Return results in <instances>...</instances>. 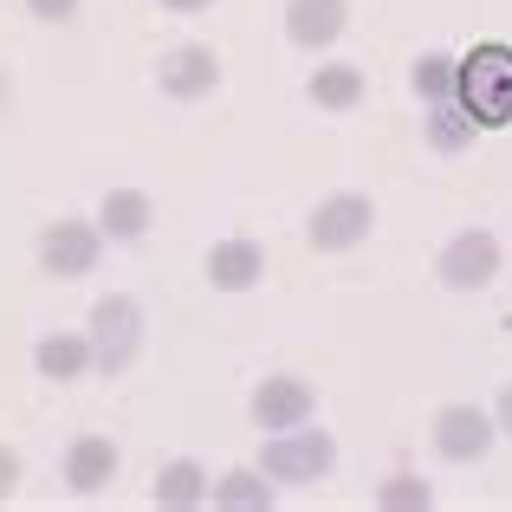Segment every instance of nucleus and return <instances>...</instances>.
Here are the masks:
<instances>
[{
	"instance_id": "10",
	"label": "nucleus",
	"mask_w": 512,
	"mask_h": 512,
	"mask_svg": "<svg viewBox=\"0 0 512 512\" xmlns=\"http://www.w3.org/2000/svg\"><path fill=\"white\" fill-rule=\"evenodd\" d=\"M201 273H208L214 292H253L266 279V247L253 234H227V240H214V247H208Z\"/></svg>"
},
{
	"instance_id": "15",
	"label": "nucleus",
	"mask_w": 512,
	"mask_h": 512,
	"mask_svg": "<svg viewBox=\"0 0 512 512\" xmlns=\"http://www.w3.org/2000/svg\"><path fill=\"white\" fill-rule=\"evenodd\" d=\"M33 370L46 376V383H78V376H91V338L85 331H52V338H39Z\"/></svg>"
},
{
	"instance_id": "2",
	"label": "nucleus",
	"mask_w": 512,
	"mask_h": 512,
	"mask_svg": "<svg viewBox=\"0 0 512 512\" xmlns=\"http://www.w3.org/2000/svg\"><path fill=\"white\" fill-rule=\"evenodd\" d=\"M331 467H338V435H331V428H312V422L279 428L260 448V474L279 480V487H318Z\"/></svg>"
},
{
	"instance_id": "14",
	"label": "nucleus",
	"mask_w": 512,
	"mask_h": 512,
	"mask_svg": "<svg viewBox=\"0 0 512 512\" xmlns=\"http://www.w3.org/2000/svg\"><path fill=\"white\" fill-rule=\"evenodd\" d=\"M363 65H344V59H331V65H312V78H305V98L318 104V111H331V117H350L363 104Z\"/></svg>"
},
{
	"instance_id": "13",
	"label": "nucleus",
	"mask_w": 512,
	"mask_h": 512,
	"mask_svg": "<svg viewBox=\"0 0 512 512\" xmlns=\"http://www.w3.org/2000/svg\"><path fill=\"white\" fill-rule=\"evenodd\" d=\"M117 480V448H111V435H78L72 448H65V487L72 493H104Z\"/></svg>"
},
{
	"instance_id": "16",
	"label": "nucleus",
	"mask_w": 512,
	"mask_h": 512,
	"mask_svg": "<svg viewBox=\"0 0 512 512\" xmlns=\"http://www.w3.org/2000/svg\"><path fill=\"white\" fill-rule=\"evenodd\" d=\"M150 500L163 506V512H195V506H208V467L201 461H169L163 474H156V487H150Z\"/></svg>"
},
{
	"instance_id": "3",
	"label": "nucleus",
	"mask_w": 512,
	"mask_h": 512,
	"mask_svg": "<svg viewBox=\"0 0 512 512\" xmlns=\"http://www.w3.org/2000/svg\"><path fill=\"white\" fill-rule=\"evenodd\" d=\"M85 338H91V370H104V376H124L130 363L143 357V338H150V318H143V305L130 299V292H111V299H98V305H91V325H85Z\"/></svg>"
},
{
	"instance_id": "12",
	"label": "nucleus",
	"mask_w": 512,
	"mask_h": 512,
	"mask_svg": "<svg viewBox=\"0 0 512 512\" xmlns=\"http://www.w3.org/2000/svg\"><path fill=\"white\" fill-rule=\"evenodd\" d=\"M156 221V201L143 195V188H111V195L98 201V234L117 240V247H137L143 234H150Z\"/></svg>"
},
{
	"instance_id": "4",
	"label": "nucleus",
	"mask_w": 512,
	"mask_h": 512,
	"mask_svg": "<svg viewBox=\"0 0 512 512\" xmlns=\"http://www.w3.org/2000/svg\"><path fill=\"white\" fill-rule=\"evenodd\" d=\"M493 441H500V422L480 402H448V409H435V428H428V448L448 467H480L493 454Z\"/></svg>"
},
{
	"instance_id": "24",
	"label": "nucleus",
	"mask_w": 512,
	"mask_h": 512,
	"mask_svg": "<svg viewBox=\"0 0 512 512\" xmlns=\"http://www.w3.org/2000/svg\"><path fill=\"white\" fill-rule=\"evenodd\" d=\"M169 13H201V7H214V0H163Z\"/></svg>"
},
{
	"instance_id": "1",
	"label": "nucleus",
	"mask_w": 512,
	"mask_h": 512,
	"mask_svg": "<svg viewBox=\"0 0 512 512\" xmlns=\"http://www.w3.org/2000/svg\"><path fill=\"white\" fill-rule=\"evenodd\" d=\"M454 104H461L480 130H506L512 124V46L506 39H480V46L461 59Z\"/></svg>"
},
{
	"instance_id": "17",
	"label": "nucleus",
	"mask_w": 512,
	"mask_h": 512,
	"mask_svg": "<svg viewBox=\"0 0 512 512\" xmlns=\"http://www.w3.org/2000/svg\"><path fill=\"white\" fill-rule=\"evenodd\" d=\"M279 493H273V480L260 474V467H234V474H221V480H208V506H221V512H266Z\"/></svg>"
},
{
	"instance_id": "5",
	"label": "nucleus",
	"mask_w": 512,
	"mask_h": 512,
	"mask_svg": "<svg viewBox=\"0 0 512 512\" xmlns=\"http://www.w3.org/2000/svg\"><path fill=\"white\" fill-rule=\"evenodd\" d=\"M370 234H376V201L363 195V188H338V195H325L312 214H305V240H312V253H350V247H363Z\"/></svg>"
},
{
	"instance_id": "8",
	"label": "nucleus",
	"mask_w": 512,
	"mask_h": 512,
	"mask_svg": "<svg viewBox=\"0 0 512 512\" xmlns=\"http://www.w3.org/2000/svg\"><path fill=\"white\" fill-rule=\"evenodd\" d=\"M247 415H253V428H260V435L299 428V422H312V415H318V389L305 383V376H292V370H273V376H260V383H253Z\"/></svg>"
},
{
	"instance_id": "21",
	"label": "nucleus",
	"mask_w": 512,
	"mask_h": 512,
	"mask_svg": "<svg viewBox=\"0 0 512 512\" xmlns=\"http://www.w3.org/2000/svg\"><path fill=\"white\" fill-rule=\"evenodd\" d=\"M26 13L46 20V26H59V20H72V13H78V0H26Z\"/></svg>"
},
{
	"instance_id": "11",
	"label": "nucleus",
	"mask_w": 512,
	"mask_h": 512,
	"mask_svg": "<svg viewBox=\"0 0 512 512\" xmlns=\"http://www.w3.org/2000/svg\"><path fill=\"white\" fill-rule=\"evenodd\" d=\"M350 26V0H286V39L299 52H331Z\"/></svg>"
},
{
	"instance_id": "20",
	"label": "nucleus",
	"mask_w": 512,
	"mask_h": 512,
	"mask_svg": "<svg viewBox=\"0 0 512 512\" xmlns=\"http://www.w3.org/2000/svg\"><path fill=\"white\" fill-rule=\"evenodd\" d=\"M435 506V487H428L422 474H409V467H396V474L376 487V512H428Z\"/></svg>"
},
{
	"instance_id": "23",
	"label": "nucleus",
	"mask_w": 512,
	"mask_h": 512,
	"mask_svg": "<svg viewBox=\"0 0 512 512\" xmlns=\"http://www.w3.org/2000/svg\"><path fill=\"white\" fill-rule=\"evenodd\" d=\"M493 422H500V435H512V383L500 389V402H493Z\"/></svg>"
},
{
	"instance_id": "6",
	"label": "nucleus",
	"mask_w": 512,
	"mask_h": 512,
	"mask_svg": "<svg viewBox=\"0 0 512 512\" xmlns=\"http://www.w3.org/2000/svg\"><path fill=\"white\" fill-rule=\"evenodd\" d=\"M500 266H506V247H500L493 227H461V234L435 253V279L448 292H487L493 279H500Z\"/></svg>"
},
{
	"instance_id": "22",
	"label": "nucleus",
	"mask_w": 512,
	"mask_h": 512,
	"mask_svg": "<svg viewBox=\"0 0 512 512\" xmlns=\"http://www.w3.org/2000/svg\"><path fill=\"white\" fill-rule=\"evenodd\" d=\"M13 487H20V454H13V448H0V506L13 500Z\"/></svg>"
},
{
	"instance_id": "9",
	"label": "nucleus",
	"mask_w": 512,
	"mask_h": 512,
	"mask_svg": "<svg viewBox=\"0 0 512 512\" xmlns=\"http://www.w3.org/2000/svg\"><path fill=\"white\" fill-rule=\"evenodd\" d=\"M98 253H104L98 221L65 214V221H46V234H39V273H52V279H85V273H98Z\"/></svg>"
},
{
	"instance_id": "18",
	"label": "nucleus",
	"mask_w": 512,
	"mask_h": 512,
	"mask_svg": "<svg viewBox=\"0 0 512 512\" xmlns=\"http://www.w3.org/2000/svg\"><path fill=\"white\" fill-rule=\"evenodd\" d=\"M474 137H480V124L461 111V104H428V117H422V143L435 156H461V150H474Z\"/></svg>"
},
{
	"instance_id": "7",
	"label": "nucleus",
	"mask_w": 512,
	"mask_h": 512,
	"mask_svg": "<svg viewBox=\"0 0 512 512\" xmlns=\"http://www.w3.org/2000/svg\"><path fill=\"white\" fill-rule=\"evenodd\" d=\"M221 52L201 46V39H182V46H169L163 59H156V91H163L169 104H201L221 91Z\"/></svg>"
},
{
	"instance_id": "19",
	"label": "nucleus",
	"mask_w": 512,
	"mask_h": 512,
	"mask_svg": "<svg viewBox=\"0 0 512 512\" xmlns=\"http://www.w3.org/2000/svg\"><path fill=\"white\" fill-rule=\"evenodd\" d=\"M454 85H461V59H454V52H422V59L409 65V91L422 104H448Z\"/></svg>"
}]
</instances>
